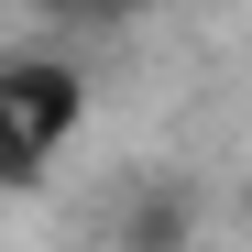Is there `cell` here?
Segmentation results:
<instances>
[{
    "mask_svg": "<svg viewBox=\"0 0 252 252\" xmlns=\"http://www.w3.org/2000/svg\"><path fill=\"white\" fill-rule=\"evenodd\" d=\"M0 121L33 132L44 154H66L77 121H88V77H77L66 55H0Z\"/></svg>",
    "mask_w": 252,
    "mask_h": 252,
    "instance_id": "6da1fadb",
    "label": "cell"
},
{
    "mask_svg": "<svg viewBox=\"0 0 252 252\" xmlns=\"http://www.w3.org/2000/svg\"><path fill=\"white\" fill-rule=\"evenodd\" d=\"M121 252H197V208L164 197V187H143L132 208H121Z\"/></svg>",
    "mask_w": 252,
    "mask_h": 252,
    "instance_id": "7a4b0ae2",
    "label": "cell"
},
{
    "mask_svg": "<svg viewBox=\"0 0 252 252\" xmlns=\"http://www.w3.org/2000/svg\"><path fill=\"white\" fill-rule=\"evenodd\" d=\"M33 11H66V0H33Z\"/></svg>",
    "mask_w": 252,
    "mask_h": 252,
    "instance_id": "3957f363",
    "label": "cell"
}]
</instances>
